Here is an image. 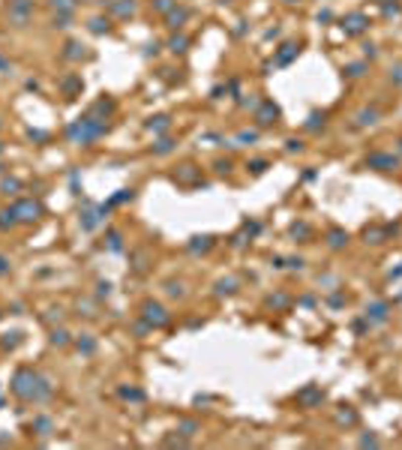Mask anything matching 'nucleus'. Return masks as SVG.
Listing matches in <instances>:
<instances>
[{"label":"nucleus","mask_w":402,"mask_h":450,"mask_svg":"<svg viewBox=\"0 0 402 450\" xmlns=\"http://www.w3.org/2000/svg\"><path fill=\"white\" fill-rule=\"evenodd\" d=\"M0 315H3V312H0Z\"/></svg>","instance_id":"a19ab883"},{"label":"nucleus","mask_w":402,"mask_h":450,"mask_svg":"<svg viewBox=\"0 0 402 450\" xmlns=\"http://www.w3.org/2000/svg\"><path fill=\"white\" fill-rule=\"evenodd\" d=\"M120 396H123V399H132V402H141V399H144V393L135 390V387H120Z\"/></svg>","instance_id":"4be33fe9"},{"label":"nucleus","mask_w":402,"mask_h":450,"mask_svg":"<svg viewBox=\"0 0 402 450\" xmlns=\"http://www.w3.org/2000/svg\"><path fill=\"white\" fill-rule=\"evenodd\" d=\"M69 342H72L69 330H63V327H54V330H51V345H57V348H66Z\"/></svg>","instance_id":"1a4fd4ad"},{"label":"nucleus","mask_w":402,"mask_h":450,"mask_svg":"<svg viewBox=\"0 0 402 450\" xmlns=\"http://www.w3.org/2000/svg\"><path fill=\"white\" fill-rule=\"evenodd\" d=\"M171 147H174V141H171V138H162V141H159V144L153 147V153H168Z\"/></svg>","instance_id":"cd10ccee"},{"label":"nucleus","mask_w":402,"mask_h":450,"mask_svg":"<svg viewBox=\"0 0 402 450\" xmlns=\"http://www.w3.org/2000/svg\"><path fill=\"white\" fill-rule=\"evenodd\" d=\"M69 18H72V12H57L54 21H51V27H69Z\"/></svg>","instance_id":"b1692460"},{"label":"nucleus","mask_w":402,"mask_h":450,"mask_svg":"<svg viewBox=\"0 0 402 450\" xmlns=\"http://www.w3.org/2000/svg\"><path fill=\"white\" fill-rule=\"evenodd\" d=\"M171 51H186V36H174V39H171Z\"/></svg>","instance_id":"c756f323"},{"label":"nucleus","mask_w":402,"mask_h":450,"mask_svg":"<svg viewBox=\"0 0 402 450\" xmlns=\"http://www.w3.org/2000/svg\"><path fill=\"white\" fill-rule=\"evenodd\" d=\"M276 117H279V108H276L273 102H264L261 111H258V123H261V126H270Z\"/></svg>","instance_id":"0eeeda50"},{"label":"nucleus","mask_w":402,"mask_h":450,"mask_svg":"<svg viewBox=\"0 0 402 450\" xmlns=\"http://www.w3.org/2000/svg\"><path fill=\"white\" fill-rule=\"evenodd\" d=\"M0 153H3V144H0Z\"/></svg>","instance_id":"58836bf2"},{"label":"nucleus","mask_w":402,"mask_h":450,"mask_svg":"<svg viewBox=\"0 0 402 450\" xmlns=\"http://www.w3.org/2000/svg\"><path fill=\"white\" fill-rule=\"evenodd\" d=\"M18 225V216H15V210L9 207V210H0V231H9V228H15Z\"/></svg>","instance_id":"9d476101"},{"label":"nucleus","mask_w":402,"mask_h":450,"mask_svg":"<svg viewBox=\"0 0 402 450\" xmlns=\"http://www.w3.org/2000/svg\"><path fill=\"white\" fill-rule=\"evenodd\" d=\"M294 54H297V45H285V51L279 54V63H288V60L294 57Z\"/></svg>","instance_id":"c85d7f7f"},{"label":"nucleus","mask_w":402,"mask_h":450,"mask_svg":"<svg viewBox=\"0 0 402 450\" xmlns=\"http://www.w3.org/2000/svg\"><path fill=\"white\" fill-rule=\"evenodd\" d=\"M12 210H15L18 222H36V219H42V213H45V207L39 201H33V198H21L18 204H12Z\"/></svg>","instance_id":"20e7f679"},{"label":"nucleus","mask_w":402,"mask_h":450,"mask_svg":"<svg viewBox=\"0 0 402 450\" xmlns=\"http://www.w3.org/2000/svg\"><path fill=\"white\" fill-rule=\"evenodd\" d=\"M66 48H69V51H66V57H72V60H75L78 54H84V51H78V48H84L81 42H66Z\"/></svg>","instance_id":"bb28decb"},{"label":"nucleus","mask_w":402,"mask_h":450,"mask_svg":"<svg viewBox=\"0 0 402 450\" xmlns=\"http://www.w3.org/2000/svg\"><path fill=\"white\" fill-rule=\"evenodd\" d=\"M33 429L39 432V435H51V432H54V423H51L48 417H36V420H33Z\"/></svg>","instance_id":"dca6fc26"},{"label":"nucleus","mask_w":402,"mask_h":450,"mask_svg":"<svg viewBox=\"0 0 402 450\" xmlns=\"http://www.w3.org/2000/svg\"><path fill=\"white\" fill-rule=\"evenodd\" d=\"M33 18V0H9V21L12 27H27Z\"/></svg>","instance_id":"7ed1b4c3"},{"label":"nucleus","mask_w":402,"mask_h":450,"mask_svg":"<svg viewBox=\"0 0 402 450\" xmlns=\"http://www.w3.org/2000/svg\"><path fill=\"white\" fill-rule=\"evenodd\" d=\"M21 342V333H6L3 336V348H15Z\"/></svg>","instance_id":"a878e982"},{"label":"nucleus","mask_w":402,"mask_h":450,"mask_svg":"<svg viewBox=\"0 0 402 450\" xmlns=\"http://www.w3.org/2000/svg\"><path fill=\"white\" fill-rule=\"evenodd\" d=\"M0 402H3V396H0Z\"/></svg>","instance_id":"ea45409f"},{"label":"nucleus","mask_w":402,"mask_h":450,"mask_svg":"<svg viewBox=\"0 0 402 450\" xmlns=\"http://www.w3.org/2000/svg\"><path fill=\"white\" fill-rule=\"evenodd\" d=\"M360 123H375V111H363V114H360Z\"/></svg>","instance_id":"72a5a7b5"},{"label":"nucleus","mask_w":402,"mask_h":450,"mask_svg":"<svg viewBox=\"0 0 402 450\" xmlns=\"http://www.w3.org/2000/svg\"><path fill=\"white\" fill-rule=\"evenodd\" d=\"M18 189H21V180H15V177H3V180H0V192L15 195Z\"/></svg>","instance_id":"4468645a"},{"label":"nucleus","mask_w":402,"mask_h":450,"mask_svg":"<svg viewBox=\"0 0 402 450\" xmlns=\"http://www.w3.org/2000/svg\"><path fill=\"white\" fill-rule=\"evenodd\" d=\"M90 30H93V33H108V30H111V24H108V18H93V21H90Z\"/></svg>","instance_id":"6ab92c4d"},{"label":"nucleus","mask_w":402,"mask_h":450,"mask_svg":"<svg viewBox=\"0 0 402 450\" xmlns=\"http://www.w3.org/2000/svg\"><path fill=\"white\" fill-rule=\"evenodd\" d=\"M180 429H186V435H195V429H198V426H195L192 420H186V423H180Z\"/></svg>","instance_id":"c9c22d12"},{"label":"nucleus","mask_w":402,"mask_h":450,"mask_svg":"<svg viewBox=\"0 0 402 450\" xmlns=\"http://www.w3.org/2000/svg\"><path fill=\"white\" fill-rule=\"evenodd\" d=\"M9 270H12V264H9V258H6V255H0V276H6Z\"/></svg>","instance_id":"7c9ffc66"},{"label":"nucleus","mask_w":402,"mask_h":450,"mask_svg":"<svg viewBox=\"0 0 402 450\" xmlns=\"http://www.w3.org/2000/svg\"><path fill=\"white\" fill-rule=\"evenodd\" d=\"M297 399H300L303 405H315V402H321V399H324V390H318V387H309V390H303Z\"/></svg>","instance_id":"f8f14e48"},{"label":"nucleus","mask_w":402,"mask_h":450,"mask_svg":"<svg viewBox=\"0 0 402 450\" xmlns=\"http://www.w3.org/2000/svg\"><path fill=\"white\" fill-rule=\"evenodd\" d=\"M48 6L57 9V12H72L75 9V0H48Z\"/></svg>","instance_id":"f3484780"},{"label":"nucleus","mask_w":402,"mask_h":450,"mask_svg":"<svg viewBox=\"0 0 402 450\" xmlns=\"http://www.w3.org/2000/svg\"><path fill=\"white\" fill-rule=\"evenodd\" d=\"M168 294H171V297H183L186 291H183V285H180V282H177V285L171 282V285H168Z\"/></svg>","instance_id":"2f4dec72"},{"label":"nucleus","mask_w":402,"mask_h":450,"mask_svg":"<svg viewBox=\"0 0 402 450\" xmlns=\"http://www.w3.org/2000/svg\"><path fill=\"white\" fill-rule=\"evenodd\" d=\"M168 123H171L168 117H153V120L147 123V129H150V132H165V129H168Z\"/></svg>","instance_id":"a211bd4d"},{"label":"nucleus","mask_w":402,"mask_h":450,"mask_svg":"<svg viewBox=\"0 0 402 450\" xmlns=\"http://www.w3.org/2000/svg\"><path fill=\"white\" fill-rule=\"evenodd\" d=\"M216 171H219V174H228V171H231V162H216Z\"/></svg>","instance_id":"e433bc0d"},{"label":"nucleus","mask_w":402,"mask_h":450,"mask_svg":"<svg viewBox=\"0 0 402 450\" xmlns=\"http://www.w3.org/2000/svg\"><path fill=\"white\" fill-rule=\"evenodd\" d=\"M12 393L24 402H45L51 399V381L36 375L33 369H18L12 378Z\"/></svg>","instance_id":"f257e3e1"},{"label":"nucleus","mask_w":402,"mask_h":450,"mask_svg":"<svg viewBox=\"0 0 402 450\" xmlns=\"http://www.w3.org/2000/svg\"><path fill=\"white\" fill-rule=\"evenodd\" d=\"M210 243H213L210 237H192V243H189V249H192V252H198V249L204 252V249H210Z\"/></svg>","instance_id":"412c9836"},{"label":"nucleus","mask_w":402,"mask_h":450,"mask_svg":"<svg viewBox=\"0 0 402 450\" xmlns=\"http://www.w3.org/2000/svg\"><path fill=\"white\" fill-rule=\"evenodd\" d=\"M186 15H189V12H186L183 6H180V9L174 6V9L168 12V27H180V24H183V21H186Z\"/></svg>","instance_id":"ddd939ff"},{"label":"nucleus","mask_w":402,"mask_h":450,"mask_svg":"<svg viewBox=\"0 0 402 450\" xmlns=\"http://www.w3.org/2000/svg\"><path fill=\"white\" fill-rule=\"evenodd\" d=\"M102 132H105V126L99 120H93V117H84V120H75V123L66 126V135L75 144H93Z\"/></svg>","instance_id":"f03ea898"},{"label":"nucleus","mask_w":402,"mask_h":450,"mask_svg":"<svg viewBox=\"0 0 402 450\" xmlns=\"http://www.w3.org/2000/svg\"><path fill=\"white\" fill-rule=\"evenodd\" d=\"M234 291H237V279H231V276L216 282V294H234Z\"/></svg>","instance_id":"2eb2a0df"},{"label":"nucleus","mask_w":402,"mask_h":450,"mask_svg":"<svg viewBox=\"0 0 402 450\" xmlns=\"http://www.w3.org/2000/svg\"><path fill=\"white\" fill-rule=\"evenodd\" d=\"M153 6H156L159 12H171V9L177 6V0H153Z\"/></svg>","instance_id":"393cba45"},{"label":"nucleus","mask_w":402,"mask_h":450,"mask_svg":"<svg viewBox=\"0 0 402 450\" xmlns=\"http://www.w3.org/2000/svg\"><path fill=\"white\" fill-rule=\"evenodd\" d=\"M141 315H144V321H147L150 327H162V324H168V312H165L159 303H153V300H147V303L141 306Z\"/></svg>","instance_id":"39448f33"},{"label":"nucleus","mask_w":402,"mask_h":450,"mask_svg":"<svg viewBox=\"0 0 402 450\" xmlns=\"http://www.w3.org/2000/svg\"><path fill=\"white\" fill-rule=\"evenodd\" d=\"M366 318H372V321H387V303H372V306H366Z\"/></svg>","instance_id":"9b49d317"},{"label":"nucleus","mask_w":402,"mask_h":450,"mask_svg":"<svg viewBox=\"0 0 402 450\" xmlns=\"http://www.w3.org/2000/svg\"><path fill=\"white\" fill-rule=\"evenodd\" d=\"M3 171H6V165H0V174H3Z\"/></svg>","instance_id":"4c0bfd02"},{"label":"nucleus","mask_w":402,"mask_h":450,"mask_svg":"<svg viewBox=\"0 0 402 450\" xmlns=\"http://www.w3.org/2000/svg\"><path fill=\"white\" fill-rule=\"evenodd\" d=\"M108 240H111V249H114V252L120 249V234H117V231H111V234H108Z\"/></svg>","instance_id":"f704fd0d"},{"label":"nucleus","mask_w":402,"mask_h":450,"mask_svg":"<svg viewBox=\"0 0 402 450\" xmlns=\"http://www.w3.org/2000/svg\"><path fill=\"white\" fill-rule=\"evenodd\" d=\"M249 168H252L255 174H261V171L267 168V162H264V159H255V162H249Z\"/></svg>","instance_id":"473e14b6"},{"label":"nucleus","mask_w":402,"mask_h":450,"mask_svg":"<svg viewBox=\"0 0 402 450\" xmlns=\"http://www.w3.org/2000/svg\"><path fill=\"white\" fill-rule=\"evenodd\" d=\"M348 243V234L345 231H330V246L333 249H339V246H345Z\"/></svg>","instance_id":"aec40b11"},{"label":"nucleus","mask_w":402,"mask_h":450,"mask_svg":"<svg viewBox=\"0 0 402 450\" xmlns=\"http://www.w3.org/2000/svg\"><path fill=\"white\" fill-rule=\"evenodd\" d=\"M75 348H78L81 354H93V351H96V339H93L90 333H81L78 339H75Z\"/></svg>","instance_id":"6e6552de"},{"label":"nucleus","mask_w":402,"mask_h":450,"mask_svg":"<svg viewBox=\"0 0 402 450\" xmlns=\"http://www.w3.org/2000/svg\"><path fill=\"white\" fill-rule=\"evenodd\" d=\"M363 27H366V18H363V15H351V18H348V30H351V33H357V30H363Z\"/></svg>","instance_id":"5701e85b"},{"label":"nucleus","mask_w":402,"mask_h":450,"mask_svg":"<svg viewBox=\"0 0 402 450\" xmlns=\"http://www.w3.org/2000/svg\"><path fill=\"white\" fill-rule=\"evenodd\" d=\"M366 165H369V168H378V171H390V168H396V156H387V153H372V156L366 159Z\"/></svg>","instance_id":"423d86ee"}]
</instances>
